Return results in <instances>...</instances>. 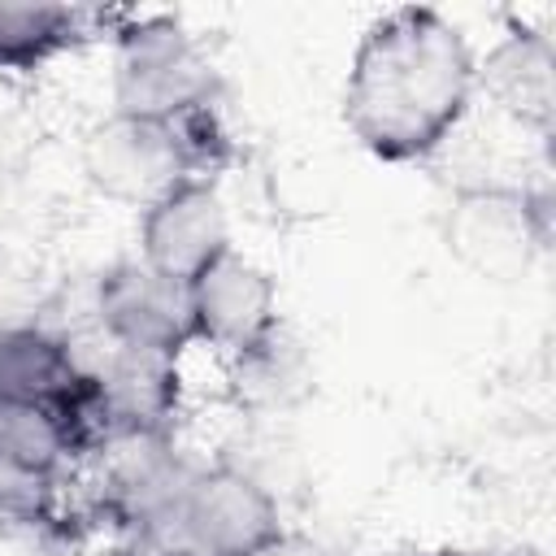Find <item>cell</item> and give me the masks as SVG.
Segmentation results:
<instances>
[{
  "mask_svg": "<svg viewBox=\"0 0 556 556\" xmlns=\"http://www.w3.org/2000/svg\"><path fill=\"white\" fill-rule=\"evenodd\" d=\"M478 61L439 9H391L356 43L343 122L378 161H421L465 122Z\"/></svg>",
  "mask_w": 556,
  "mask_h": 556,
  "instance_id": "obj_1",
  "label": "cell"
},
{
  "mask_svg": "<svg viewBox=\"0 0 556 556\" xmlns=\"http://www.w3.org/2000/svg\"><path fill=\"white\" fill-rule=\"evenodd\" d=\"M217 70L174 17H130L113 30V113L169 122L217 100Z\"/></svg>",
  "mask_w": 556,
  "mask_h": 556,
  "instance_id": "obj_2",
  "label": "cell"
},
{
  "mask_svg": "<svg viewBox=\"0 0 556 556\" xmlns=\"http://www.w3.org/2000/svg\"><path fill=\"white\" fill-rule=\"evenodd\" d=\"M447 252L478 278L517 282L552 243V195L508 182H473L447 200Z\"/></svg>",
  "mask_w": 556,
  "mask_h": 556,
  "instance_id": "obj_3",
  "label": "cell"
},
{
  "mask_svg": "<svg viewBox=\"0 0 556 556\" xmlns=\"http://www.w3.org/2000/svg\"><path fill=\"white\" fill-rule=\"evenodd\" d=\"M96 321L113 348L156 352L178 361L195 343L191 287L143 265L117 261L96 282Z\"/></svg>",
  "mask_w": 556,
  "mask_h": 556,
  "instance_id": "obj_4",
  "label": "cell"
},
{
  "mask_svg": "<svg viewBox=\"0 0 556 556\" xmlns=\"http://www.w3.org/2000/svg\"><path fill=\"white\" fill-rule=\"evenodd\" d=\"M287 526L278 517V500L252 473L235 465H213L187 478L174 534L191 543L200 556H252Z\"/></svg>",
  "mask_w": 556,
  "mask_h": 556,
  "instance_id": "obj_5",
  "label": "cell"
},
{
  "mask_svg": "<svg viewBox=\"0 0 556 556\" xmlns=\"http://www.w3.org/2000/svg\"><path fill=\"white\" fill-rule=\"evenodd\" d=\"M83 174L100 195L135 204V208L156 204L178 182H191L169 122H139L122 113L87 130Z\"/></svg>",
  "mask_w": 556,
  "mask_h": 556,
  "instance_id": "obj_6",
  "label": "cell"
},
{
  "mask_svg": "<svg viewBox=\"0 0 556 556\" xmlns=\"http://www.w3.org/2000/svg\"><path fill=\"white\" fill-rule=\"evenodd\" d=\"M187 287H191L195 339L239 361H256L269 352L274 330H278V291L261 265H252L248 256L230 248Z\"/></svg>",
  "mask_w": 556,
  "mask_h": 556,
  "instance_id": "obj_7",
  "label": "cell"
},
{
  "mask_svg": "<svg viewBox=\"0 0 556 556\" xmlns=\"http://www.w3.org/2000/svg\"><path fill=\"white\" fill-rule=\"evenodd\" d=\"M226 252H230V222L213 182L200 178L178 182L139 217V261L178 282H191Z\"/></svg>",
  "mask_w": 556,
  "mask_h": 556,
  "instance_id": "obj_8",
  "label": "cell"
},
{
  "mask_svg": "<svg viewBox=\"0 0 556 556\" xmlns=\"http://www.w3.org/2000/svg\"><path fill=\"white\" fill-rule=\"evenodd\" d=\"M473 87H482L521 126L547 135L552 117H556V48H552V35L513 22L508 35L478 65Z\"/></svg>",
  "mask_w": 556,
  "mask_h": 556,
  "instance_id": "obj_9",
  "label": "cell"
},
{
  "mask_svg": "<svg viewBox=\"0 0 556 556\" xmlns=\"http://www.w3.org/2000/svg\"><path fill=\"white\" fill-rule=\"evenodd\" d=\"M100 408L109 417V430H156L169 434V421L178 413V361L156 352H130L113 348L100 365H87Z\"/></svg>",
  "mask_w": 556,
  "mask_h": 556,
  "instance_id": "obj_10",
  "label": "cell"
},
{
  "mask_svg": "<svg viewBox=\"0 0 556 556\" xmlns=\"http://www.w3.org/2000/svg\"><path fill=\"white\" fill-rule=\"evenodd\" d=\"M91 382L74 348L39 326L0 330V408H65Z\"/></svg>",
  "mask_w": 556,
  "mask_h": 556,
  "instance_id": "obj_11",
  "label": "cell"
},
{
  "mask_svg": "<svg viewBox=\"0 0 556 556\" xmlns=\"http://www.w3.org/2000/svg\"><path fill=\"white\" fill-rule=\"evenodd\" d=\"M104 13L83 4H0V74H26L87 43Z\"/></svg>",
  "mask_w": 556,
  "mask_h": 556,
  "instance_id": "obj_12",
  "label": "cell"
},
{
  "mask_svg": "<svg viewBox=\"0 0 556 556\" xmlns=\"http://www.w3.org/2000/svg\"><path fill=\"white\" fill-rule=\"evenodd\" d=\"M0 452L43 473H61L74 460L56 408H0Z\"/></svg>",
  "mask_w": 556,
  "mask_h": 556,
  "instance_id": "obj_13",
  "label": "cell"
},
{
  "mask_svg": "<svg viewBox=\"0 0 556 556\" xmlns=\"http://www.w3.org/2000/svg\"><path fill=\"white\" fill-rule=\"evenodd\" d=\"M169 130L178 139V152H182L187 174L200 178V182H213L235 161V143H230V130H226V122L217 113V100L169 117Z\"/></svg>",
  "mask_w": 556,
  "mask_h": 556,
  "instance_id": "obj_14",
  "label": "cell"
},
{
  "mask_svg": "<svg viewBox=\"0 0 556 556\" xmlns=\"http://www.w3.org/2000/svg\"><path fill=\"white\" fill-rule=\"evenodd\" d=\"M56 517V473L0 452V526H48Z\"/></svg>",
  "mask_w": 556,
  "mask_h": 556,
  "instance_id": "obj_15",
  "label": "cell"
},
{
  "mask_svg": "<svg viewBox=\"0 0 556 556\" xmlns=\"http://www.w3.org/2000/svg\"><path fill=\"white\" fill-rule=\"evenodd\" d=\"M252 556H330L321 543H313L308 534H295V530H282L278 539H269L261 552H252Z\"/></svg>",
  "mask_w": 556,
  "mask_h": 556,
  "instance_id": "obj_16",
  "label": "cell"
},
{
  "mask_svg": "<svg viewBox=\"0 0 556 556\" xmlns=\"http://www.w3.org/2000/svg\"><path fill=\"white\" fill-rule=\"evenodd\" d=\"M430 556H495V552H452L447 547V552H430Z\"/></svg>",
  "mask_w": 556,
  "mask_h": 556,
  "instance_id": "obj_17",
  "label": "cell"
}]
</instances>
